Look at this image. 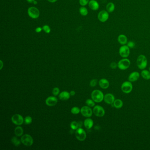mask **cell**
<instances>
[{
	"mask_svg": "<svg viewBox=\"0 0 150 150\" xmlns=\"http://www.w3.org/2000/svg\"><path fill=\"white\" fill-rule=\"evenodd\" d=\"M104 95L103 92L100 90H94L91 93L92 99L95 102L100 103L104 99Z\"/></svg>",
	"mask_w": 150,
	"mask_h": 150,
	"instance_id": "cell-1",
	"label": "cell"
},
{
	"mask_svg": "<svg viewBox=\"0 0 150 150\" xmlns=\"http://www.w3.org/2000/svg\"><path fill=\"white\" fill-rule=\"evenodd\" d=\"M137 64L138 68L142 70L145 69L148 65V60L146 57L143 55H140L137 58Z\"/></svg>",
	"mask_w": 150,
	"mask_h": 150,
	"instance_id": "cell-2",
	"label": "cell"
},
{
	"mask_svg": "<svg viewBox=\"0 0 150 150\" xmlns=\"http://www.w3.org/2000/svg\"><path fill=\"white\" fill-rule=\"evenodd\" d=\"M131 62L129 59L123 58L118 63V67L119 69L125 71L130 68Z\"/></svg>",
	"mask_w": 150,
	"mask_h": 150,
	"instance_id": "cell-3",
	"label": "cell"
},
{
	"mask_svg": "<svg viewBox=\"0 0 150 150\" xmlns=\"http://www.w3.org/2000/svg\"><path fill=\"white\" fill-rule=\"evenodd\" d=\"M133 86L131 82L126 81L122 83L121 85V89L122 92L126 94L130 93L132 91Z\"/></svg>",
	"mask_w": 150,
	"mask_h": 150,
	"instance_id": "cell-4",
	"label": "cell"
},
{
	"mask_svg": "<svg viewBox=\"0 0 150 150\" xmlns=\"http://www.w3.org/2000/svg\"><path fill=\"white\" fill-rule=\"evenodd\" d=\"M21 141L23 145L27 147L32 146L34 142L32 137L30 135L27 134L23 135L21 138Z\"/></svg>",
	"mask_w": 150,
	"mask_h": 150,
	"instance_id": "cell-5",
	"label": "cell"
},
{
	"mask_svg": "<svg viewBox=\"0 0 150 150\" xmlns=\"http://www.w3.org/2000/svg\"><path fill=\"white\" fill-rule=\"evenodd\" d=\"M130 48L127 45H123L119 49L120 56L123 58H126L130 56Z\"/></svg>",
	"mask_w": 150,
	"mask_h": 150,
	"instance_id": "cell-6",
	"label": "cell"
},
{
	"mask_svg": "<svg viewBox=\"0 0 150 150\" xmlns=\"http://www.w3.org/2000/svg\"><path fill=\"white\" fill-rule=\"evenodd\" d=\"M76 137L78 141H82L86 138V134L84 130L81 128H78L75 132Z\"/></svg>",
	"mask_w": 150,
	"mask_h": 150,
	"instance_id": "cell-7",
	"label": "cell"
},
{
	"mask_svg": "<svg viewBox=\"0 0 150 150\" xmlns=\"http://www.w3.org/2000/svg\"><path fill=\"white\" fill-rule=\"evenodd\" d=\"M93 113L96 116L102 117L105 115V111L103 107L101 106L96 105L94 106L93 109Z\"/></svg>",
	"mask_w": 150,
	"mask_h": 150,
	"instance_id": "cell-8",
	"label": "cell"
},
{
	"mask_svg": "<svg viewBox=\"0 0 150 150\" xmlns=\"http://www.w3.org/2000/svg\"><path fill=\"white\" fill-rule=\"evenodd\" d=\"M28 14L31 18L33 19H37L39 16V11L35 7H32L29 8Z\"/></svg>",
	"mask_w": 150,
	"mask_h": 150,
	"instance_id": "cell-9",
	"label": "cell"
},
{
	"mask_svg": "<svg viewBox=\"0 0 150 150\" xmlns=\"http://www.w3.org/2000/svg\"><path fill=\"white\" fill-rule=\"evenodd\" d=\"M11 121L13 123L16 125H21L24 122V119L22 116L19 114L13 115L11 117Z\"/></svg>",
	"mask_w": 150,
	"mask_h": 150,
	"instance_id": "cell-10",
	"label": "cell"
},
{
	"mask_svg": "<svg viewBox=\"0 0 150 150\" xmlns=\"http://www.w3.org/2000/svg\"><path fill=\"white\" fill-rule=\"evenodd\" d=\"M109 15L108 11L102 10L100 11L98 15V18L100 22L104 23L109 19Z\"/></svg>",
	"mask_w": 150,
	"mask_h": 150,
	"instance_id": "cell-11",
	"label": "cell"
},
{
	"mask_svg": "<svg viewBox=\"0 0 150 150\" xmlns=\"http://www.w3.org/2000/svg\"><path fill=\"white\" fill-rule=\"evenodd\" d=\"M90 107L88 106H84L81 108V114L83 116L86 118H89L92 116L93 111H92V109Z\"/></svg>",
	"mask_w": 150,
	"mask_h": 150,
	"instance_id": "cell-12",
	"label": "cell"
},
{
	"mask_svg": "<svg viewBox=\"0 0 150 150\" xmlns=\"http://www.w3.org/2000/svg\"><path fill=\"white\" fill-rule=\"evenodd\" d=\"M115 97L114 95L112 93H108L104 95V101L106 103L109 105H112L114 102L115 101Z\"/></svg>",
	"mask_w": 150,
	"mask_h": 150,
	"instance_id": "cell-13",
	"label": "cell"
},
{
	"mask_svg": "<svg viewBox=\"0 0 150 150\" xmlns=\"http://www.w3.org/2000/svg\"><path fill=\"white\" fill-rule=\"evenodd\" d=\"M58 102V99L55 96H49L45 100V103L46 105L50 106L53 107L56 105Z\"/></svg>",
	"mask_w": 150,
	"mask_h": 150,
	"instance_id": "cell-14",
	"label": "cell"
},
{
	"mask_svg": "<svg viewBox=\"0 0 150 150\" xmlns=\"http://www.w3.org/2000/svg\"><path fill=\"white\" fill-rule=\"evenodd\" d=\"M140 77V75L138 72L137 71H134L132 72L130 74L128 80L130 82H135L137 81Z\"/></svg>",
	"mask_w": 150,
	"mask_h": 150,
	"instance_id": "cell-15",
	"label": "cell"
},
{
	"mask_svg": "<svg viewBox=\"0 0 150 150\" xmlns=\"http://www.w3.org/2000/svg\"><path fill=\"white\" fill-rule=\"evenodd\" d=\"M99 84L100 88L103 89H107L110 86V83L109 81L105 78H102L100 80H99Z\"/></svg>",
	"mask_w": 150,
	"mask_h": 150,
	"instance_id": "cell-16",
	"label": "cell"
},
{
	"mask_svg": "<svg viewBox=\"0 0 150 150\" xmlns=\"http://www.w3.org/2000/svg\"><path fill=\"white\" fill-rule=\"evenodd\" d=\"M89 8L94 11L97 10L99 8V4L95 0H91L88 3Z\"/></svg>",
	"mask_w": 150,
	"mask_h": 150,
	"instance_id": "cell-17",
	"label": "cell"
},
{
	"mask_svg": "<svg viewBox=\"0 0 150 150\" xmlns=\"http://www.w3.org/2000/svg\"><path fill=\"white\" fill-rule=\"evenodd\" d=\"M118 41L120 44L122 45H126L128 42V38L124 34H120L118 36Z\"/></svg>",
	"mask_w": 150,
	"mask_h": 150,
	"instance_id": "cell-18",
	"label": "cell"
},
{
	"mask_svg": "<svg viewBox=\"0 0 150 150\" xmlns=\"http://www.w3.org/2000/svg\"><path fill=\"white\" fill-rule=\"evenodd\" d=\"M70 93H69L67 91H64L61 92L59 96V97L60 99L63 101H65L69 99L70 97Z\"/></svg>",
	"mask_w": 150,
	"mask_h": 150,
	"instance_id": "cell-19",
	"label": "cell"
},
{
	"mask_svg": "<svg viewBox=\"0 0 150 150\" xmlns=\"http://www.w3.org/2000/svg\"><path fill=\"white\" fill-rule=\"evenodd\" d=\"M84 126L87 129H90L93 126V121L91 118H87L84 121Z\"/></svg>",
	"mask_w": 150,
	"mask_h": 150,
	"instance_id": "cell-20",
	"label": "cell"
},
{
	"mask_svg": "<svg viewBox=\"0 0 150 150\" xmlns=\"http://www.w3.org/2000/svg\"><path fill=\"white\" fill-rule=\"evenodd\" d=\"M113 107L116 109H120L121 108L123 105V102L121 99H115V101L113 103Z\"/></svg>",
	"mask_w": 150,
	"mask_h": 150,
	"instance_id": "cell-21",
	"label": "cell"
},
{
	"mask_svg": "<svg viewBox=\"0 0 150 150\" xmlns=\"http://www.w3.org/2000/svg\"><path fill=\"white\" fill-rule=\"evenodd\" d=\"M141 75L145 80H148L150 79V72L147 70H143L141 72Z\"/></svg>",
	"mask_w": 150,
	"mask_h": 150,
	"instance_id": "cell-22",
	"label": "cell"
},
{
	"mask_svg": "<svg viewBox=\"0 0 150 150\" xmlns=\"http://www.w3.org/2000/svg\"><path fill=\"white\" fill-rule=\"evenodd\" d=\"M115 9V5L112 2H109L106 6V10L108 12L111 13L114 11Z\"/></svg>",
	"mask_w": 150,
	"mask_h": 150,
	"instance_id": "cell-23",
	"label": "cell"
},
{
	"mask_svg": "<svg viewBox=\"0 0 150 150\" xmlns=\"http://www.w3.org/2000/svg\"><path fill=\"white\" fill-rule=\"evenodd\" d=\"M14 133L16 136L20 137L23 135V129L21 126H17V127L15 128V129Z\"/></svg>",
	"mask_w": 150,
	"mask_h": 150,
	"instance_id": "cell-24",
	"label": "cell"
},
{
	"mask_svg": "<svg viewBox=\"0 0 150 150\" xmlns=\"http://www.w3.org/2000/svg\"><path fill=\"white\" fill-rule=\"evenodd\" d=\"M11 141L13 145H14L15 146H19V145H20L21 141L19 139H17V137H13L12 138L11 140Z\"/></svg>",
	"mask_w": 150,
	"mask_h": 150,
	"instance_id": "cell-25",
	"label": "cell"
},
{
	"mask_svg": "<svg viewBox=\"0 0 150 150\" xmlns=\"http://www.w3.org/2000/svg\"><path fill=\"white\" fill-rule=\"evenodd\" d=\"M79 11H80V13L81 15H83V16H86V15H87V14L88 13L87 9L86 8L84 7H81L79 9Z\"/></svg>",
	"mask_w": 150,
	"mask_h": 150,
	"instance_id": "cell-26",
	"label": "cell"
},
{
	"mask_svg": "<svg viewBox=\"0 0 150 150\" xmlns=\"http://www.w3.org/2000/svg\"><path fill=\"white\" fill-rule=\"evenodd\" d=\"M71 127L72 130H76L79 128L78 123L76 121H73L71 123Z\"/></svg>",
	"mask_w": 150,
	"mask_h": 150,
	"instance_id": "cell-27",
	"label": "cell"
},
{
	"mask_svg": "<svg viewBox=\"0 0 150 150\" xmlns=\"http://www.w3.org/2000/svg\"><path fill=\"white\" fill-rule=\"evenodd\" d=\"M81 111V110L79 109V107H73L71 110V112L74 115H77L79 114Z\"/></svg>",
	"mask_w": 150,
	"mask_h": 150,
	"instance_id": "cell-28",
	"label": "cell"
},
{
	"mask_svg": "<svg viewBox=\"0 0 150 150\" xmlns=\"http://www.w3.org/2000/svg\"><path fill=\"white\" fill-rule=\"evenodd\" d=\"M86 103L88 106L89 107H93L95 105V102L91 99H88L86 100Z\"/></svg>",
	"mask_w": 150,
	"mask_h": 150,
	"instance_id": "cell-29",
	"label": "cell"
},
{
	"mask_svg": "<svg viewBox=\"0 0 150 150\" xmlns=\"http://www.w3.org/2000/svg\"><path fill=\"white\" fill-rule=\"evenodd\" d=\"M25 123L26 125L30 124L32 122V118L30 116H27L25 118L24 120Z\"/></svg>",
	"mask_w": 150,
	"mask_h": 150,
	"instance_id": "cell-30",
	"label": "cell"
},
{
	"mask_svg": "<svg viewBox=\"0 0 150 150\" xmlns=\"http://www.w3.org/2000/svg\"><path fill=\"white\" fill-rule=\"evenodd\" d=\"M60 90L59 88H57V87H55L53 89L52 93H53V95H54L55 96H57L60 93Z\"/></svg>",
	"mask_w": 150,
	"mask_h": 150,
	"instance_id": "cell-31",
	"label": "cell"
},
{
	"mask_svg": "<svg viewBox=\"0 0 150 150\" xmlns=\"http://www.w3.org/2000/svg\"><path fill=\"white\" fill-rule=\"evenodd\" d=\"M42 29L44 30V31L46 33H47V34H49L51 31V29H50V27L49 26H48V25H45V26H43Z\"/></svg>",
	"mask_w": 150,
	"mask_h": 150,
	"instance_id": "cell-32",
	"label": "cell"
},
{
	"mask_svg": "<svg viewBox=\"0 0 150 150\" xmlns=\"http://www.w3.org/2000/svg\"><path fill=\"white\" fill-rule=\"evenodd\" d=\"M135 42L133 41H128L127 43V45L130 49H133L135 47Z\"/></svg>",
	"mask_w": 150,
	"mask_h": 150,
	"instance_id": "cell-33",
	"label": "cell"
},
{
	"mask_svg": "<svg viewBox=\"0 0 150 150\" xmlns=\"http://www.w3.org/2000/svg\"><path fill=\"white\" fill-rule=\"evenodd\" d=\"M97 83V80L96 79H92L90 82V86L92 87L96 86Z\"/></svg>",
	"mask_w": 150,
	"mask_h": 150,
	"instance_id": "cell-34",
	"label": "cell"
},
{
	"mask_svg": "<svg viewBox=\"0 0 150 150\" xmlns=\"http://www.w3.org/2000/svg\"><path fill=\"white\" fill-rule=\"evenodd\" d=\"M89 2V0H79V3L81 5L85 6L87 5Z\"/></svg>",
	"mask_w": 150,
	"mask_h": 150,
	"instance_id": "cell-35",
	"label": "cell"
},
{
	"mask_svg": "<svg viewBox=\"0 0 150 150\" xmlns=\"http://www.w3.org/2000/svg\"><path fill=\"white\" fill-rule=\"evenodd\" d=\"M110 67L112 69H115L118 67V64L116 63L115 62H112L110 64Z\"/></svg>",
	"mask_w": 150,
	"mask_h": 150,
	"instance_id": "cell-36",
	"label": "cell"
},
{
	"mask_svg": "<svg viewBox=\"0 0 150 150\" xmlns=\"http://www.w3.org/2000/svg\"><path fill=\"white\" fill-rule=\"evenodd\" d=\"M42 29L41 27H37V28L36 29V32H37V33H40V32L41 31Z\"/></svg>",
	"mask_w": 150,
	"mask_h": 150,
	"instance_id": "cell-37",
	"label": "cell"
},
{
	"mask_svg": "<svg viewBox=\"0 0 150 150\" xmlns=\"http://www.w3.org/2000/svg\"><path fill=\"white\" fill-rule=\"evenodd\" d=\"M70 94H71V96H74V95H75V92L74 91H71V92H70Z\"/></svg>",
	"mask_w": 150,
	"mask_h": 150,
	"instance_id": "cell-38",
	"label": "cell"
},
{
	"mask_svg": "<svg viewBox=\"0 0 150 150\" xmlns=\"http://www.w3.org/2000/svg\"><path fill=\"white\" fill-rule=\"evenodd\" d=\"M78 123V125H79V128H81L82 126V122H79Z\"/></svg>",
	"mask_w": 150,
	"mask_h": 150,
	"instance_id": "cell-39",
	"label": "cell"
},
{
	"mask_svg": "<svg viewBox=\"0 0 150 150\" xmlns=\"http://www.w3.org/2000/svg\"><path fill=\"white\" fill-rule=\"evenodd\" d=\"M50 2H52V3H53V2H56L57 0H48Z\"/></svg>",
	"mask_w": 150,
	"mask_h": 150,
	"instance_id": "cell-40",
	"label": "cell"
},
{
	"mask_svg": "<svg viewBox=\"0 0 150 150\" xmlns=\"http://www.w3.org/2000/svg\"><path fill=\"white\" fill-rule=\"evenodd\" d=\"M26 0L29 3H33L34 1V0Z\"/></svg>",
	"mask_w": 150,
	"mask_h": 150,
	"instance_id": "cell-41",
	"label": "cell"
},
{
	"mask_svg": "<svg viewBox=\"0 0 150 150\" xmlns=\"http://www.w3.org/2000/svg\"><path fill=\"white\" fill-rule=\"evenodd\" d=\"M0 64H1V67H0V70L2 69V68H3V62H2L1 60H0Z\"/></svg>",
	"mask_w": 150,
	"mask_h": 150,
	"instance_id": "cell-42",
	"label": "cell"
},
{
	"mask_svg": "<svg viewBox=\"0 0 150 150\" xmlns=\"http://www.w3.org/2000/svg\"><path fill=\"white\" fill-rule=\"evenodd\" d=\"M33 3H34V4H37V1H36L35 0H34V2H33Z\"/></svg>",
	"mask_w": 150,
	"mask_h": 150,
	"instance_id": "cell-43",
	"label": "cell"
},
{
	"mask_svg": "<svg viewBox=\"0 0 150 150\" xmlns=\"http://www.w3.org/2000/svg\"><path fill=\"white\" fill-rule=\"evenodd\" d=\"M149 71L150 72V67L149 68Z\"/></svg>",
	"mask_w": 150,
	"mask_h": 150,
	"instance_id": "cell-44",
	"label": "cell"
}]
</instances>
